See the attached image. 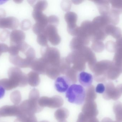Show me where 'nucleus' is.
Here are the masks:
<instances>
[{"label":"nucleus","mask_w":122,"mask_h":122,"mask_svg":"<svg viewBox=\"0 0 122 122\" xmlns=\"http://www.w3.org/2000/svg\"><path fill=\"white\" fill-rule=\"evenodd\" d=\"M39 100L29 99L24 101L19 105L21 113L28 114H35L36 113L41 112L43 108L39 104Z\"/></svg>","instance_id":"5"},{"label":"nucleus","mask_w":122,"mask_h":122,"mask_svg":"<svg viewBox=\"0 0 122 122\" xmlns=\"http://www.w3.org/2000/svg\"><path fill=\"white\" fill-rule=\"evenodd\" d=\"M71 83L69 80L65 76L59 77L55 81V88L58 92L63 93L67 91Z\"/></svg>","instance_id":"13"},{"label":"nucleus","mask_w":122,"mask_h":122,"mask_svg":"<svg viewBox=\"0 0 122 122\" xmlns=\"http://www.w3.org/2000/svg\"><path fill=\"white\" fill-rule=\"evenodd\" d=\"M14 1L16 3L19 4L21 3L23 1V0H14Z\"/></svg>","instance_id":"43"},{"label":"nucleus","mask_w":122,"mask_h":122,"mask_svg":"<svg viewBox=\"0 0 122 122\" xmlns=\"http://www.w3.org/2000/svg\"><path fill=\"white\" fill-rule=\"evenodd\" d=\"M69 112L65 108L62 107L57 110L54 113V116L59 122L65 120L69 117Z\"/></svg>","instance_id":"22"},{"label":"nucleus","mask_w":122,"mask_h":122,"mask_svg":"<svg viewBox=\"0 0 122 122\" xmlns=\"http://www.w3.org/2000/svg\"><path fill=\"white\" fill-rule=\"evenodd\" d=\"M89 119L82 113L81 112L78 116L76 122H87Z\"/></svg>","instance_id":"36"},{"label":"nucleus","mask_w":122,"mask_h":122,"mask_svg":"<svg viewBox=\"0 0 122 122\" xmlns=\"http://www.w3.org/2000/svg\"><path fill=\"white\" fill-rule=\"evenodd\" d=\"M101 122H114L109 117H105L102 120Z\"/></svg>","instance_id":"40"},{"label":"nucleus","mask_w":122,"mask_h":122,"mask_svg":"<svg viewBox=\"0 0 122 122\" xmlns=\"http://www.w3.org/2000/svg\"><path fill=\"white\" fill-rule=\"evenodd\" d=\"M9 60L11 64L21 68H29L33 61L27 58H24L19 54L15 56H9Z\"/></svg>","instance_id":"12"},{"label":"nucleus","mask_w":122,"mask_h":122,"mask_svg":"<svg viewBox=\"0 0 122 122\" xmlns=\"http://www.w3.org/2000/svg\"><path fill=\"white\" fill-rule=\"evenodd\" d=\"M82 1H72V2H73L74 4H79L80 3H81Z\"/></svg>","instance_id":"41"},{"label":"nucleus","mask_w":122,"mask_h":122,"mask_svg":"<svg viewBox=\"0 0 122 122\" xmlns=\"http://www.w3.org/2000/svg\"><path fill=\"white\" fill-rule=\"evenodd\" d=\"M46 74L49 78L53 80L57 79L61 74L59 67L48 65L46 71Z\"/></svg>","instance_id":"21"},{"label":"nucleus","mask_w":122,"mask_h":122,"mask_svg":"<svg viewBox=\"0 0 122 122\" xmlns=\"http://www.w3.org/2000/svg\"><path fill=\"white\" fill-rule=\"evenodd\" d=\"M25 34L20 30H14L11 32L10 34V43L11 44H16L24 41Z\"/></svg>","instance_id":"17"},{"label":"nucleus","mask_w":122,"mask_h":122,"mask_svg":"<svg viewBox=\"0 0 122 122\" xmlns=\"http://www.w3.org/2000/svg\"><path fill=\"white\" fill-rule=\"evenodd\" d=\"M9 79L16 87H24L28 84L27 75L18 67H12L8 71Z\"/></svg>","instance_id":"3"},{"label":"nucleus","mask_w":122,"mask_h":122,"mask_svg":"<svg viewBox=\"0 0 122 122\" xmlns=\"http://www.w3.org/2000/svg\"><path fill=\"white\" fill-rule=\"evenodd\" d=\"M9 47L6 44L0 43V56L3 53L8 51Z\"/></svg>","instance_id":"35"},{"label":"nucleus","mask_w":122,"mask_h":122,"mask_svg":"<svg viewBox=\"0 0 122 122\" xmlns=\"http://www.w3.org/2000/svg\"><path fill=\"white\" fill-rule=\"evenodd\" d=\"M48 64L43 57L35 59L31 63L30 68L39 74H46Z\"/></svg>","instance_id":"11"},{"label":"nucleus","mask_w":122,"mask_h":122,"mask_svg":"<svg viewBox=\"0 0 122 122\" xmlns=\"http://www.w3.org/2000/svg\"><path fill=\"white\" fill-rule=\"evenodd\" d=\"M67 63L71 65L72 68L77 72H81L85 70L86 61L78 50L73 51L65 58Z\"/></svg>","instance_id":"4"},{"label":"nucleus","mask_w":122,"mask_h":122,"mask_svg":"<svg viewBox=\"0 0 122 122\" xmlns=\"http://www.w3.org/2000/svg\"><path fill=\"white\" fill-rule=\"evenodd\" d=\"M66 96L70 103L79 105L82 104L85 100V90L81 85L74 84L67 90Z\"/></svg>","instance_id":"1"},{"label":"nucleus","mask_w":122,"mask_h":122,"mask_svg":"<svg viewBox=\"0 0 122 122\" xmlns=\"http://www.w3.org/2000/svg\"><path fill=\"white\" fill-rule=\"evenodd\" d=\"M10 98L12 102L15 105H17L19 104L21 101V95L19 91H15L11 94Z\"/></svg>","instance_id":"27"},{"label":"nucleus","mask_w":122,"mask_h":122,"mask_svg":"<svg viewBox=\"0 0 122 122\" xmlns=\"http://www.w3.org/2000/svg\"><path fill=\"white\" fill-rule=\"evenodd\" d=\"M39 122H49L48 121H46V120H43V121H41Z\"/></svg>","instance_id":"44"},{"label":"nucleus","mask_w":122,"mask_h":122,"mask_svg":"<svg viewBox=\"0 0 122 122\" xmlns=\"http://www.w3.org/2000/svg\"><path fill=\"white\" fill-rule=\"evenodd\" d=\"M78 80L82 86L87 87L92 85L93 82V76L91 74L82 72L79 74Z\"/></svg>","instance_id":"19"},{"label":"nucleus","mask_w":122,"mask_h":122,"mask_svg":"<svg viewBox=\"0 0 122 122\" xmlns=\"http://www.w3.org/2000/svg\"><path fill=\"white\" fill-rule=\"evenodd\" d=\"M48 5V2L46 1H38L34 6L33 10L43 11L47 8Z\"/></svg>","instance_id":"29"},{"label":"nucleus","mask_w":122,"mask_h":122,"mask_svg":"<svg viewBox=\"0 0 122 122\" xmlns=\"http://www.w3.org/2000/svg\"><path fill=\"white\" fill-rule=\"evenodd\" d=\"M41 52L42 57L48 65L59 67L61 59L60 52L58 49L54 47H44L41 48Z\"/></svg>","instance_id":"2"},{"label":"nucleus","mask_w":122,"mask_h":122,"mask_svg":"<svg viewBox=\"0 0 122 122\" xmlns=\"http://www.w3.org/2000/svg\"><path fill=\"white\" fill-rule=\"evenodd\" d=\"M32 16L36 23L46 27L48 24V18L43 13V11L33 10Z\"/></svg>","instance_id":"18"},{"label":"nucleus","mask_w":122,"mask_h":122,"mask_svg":"<svg viewBox=\"0 0 122 122\" xmlns=\"http://www.w3.org/2000/svg\"><path fill=\"white\" fill-rule=\"evenodd\" d=\"M105 87V91L102 94V96L105 99L117 100L121 97L122 93L117 88L115 87L112 83L107 84Z\"/></svg>","instance_id":"8"},{"label":"nucleus","mask_w":122,"mask_h":122,"mask_svg":"<svg viewBox=\"0 0 122 122\" xmlns=\"http://www.w3.org/2000/svg\"><path fill=\"white\" fill-rule=\"evenodd\" d=\"M89 43V38L81 36H76L70 42V48L72 51L80 49L82 47L86 46Z\"/></svg>","instance_id":"15"},{"label":"nucleus","mask_w":122,"mask_h":122,"mask_svg":"<svg viewBox=\"0 0 122 122\" xmlns=\"http://www.w3.org/2000/svg\"><path fill=\"white\" fill-rule=\"evenodd\" d=\"M122 94V85H119L117 87Z\"/></svg>","instance_id":"42"},{"label":"nucleus","mask_w":122,"mask_h":122,"mask_svg":"<svg viewBox=\"0 0 122 122\" xmlns=\"http://www.w3.org/2000/svg\"><path fill=\"white\" fill-rule=\"evenodd\" d=\"M67 122L66 120H64V121H60V122Z\"/></svg>","instance_id":"45"},{"label":"nucleus","mask_w":122,"mask_h":122,"mask_svg":"<svg viewBox=\"0 0 122 122\" xmlns=\"http://www.w3.org/2000/svg\"><path fill=\"white\" fill-rule=\"evenodd\" d=\"M5 94V89L2 86L0 85V99L3 98Z\"/></svg>","instance_id":"37"},{"label":"nucleus","mask_w":122,"mask_h":122,"mask_svg":"<svg viewBox=\"0 0 122 122\" xmlns=\"http://www.w3.org/2000/svg\"><path fill=\"white\" fill-rule=\"evenodd\" d=\"M113 110L117 122H122V103L119 101L115 102L113 106Z\"/></svg>","instance_id":"25"},{"label":"nucleus","mask_w":122,"mask_h":122,"mask_svg":"<svg viewBox=\"0 0 122 122\" xmlns=\"http://www.w3.org/2000/svg\"><path fill=\"white\" fill-rule=\"evenodd\" d=\"M97 97L95 87L92 85L87 87L85 90V101H94Z\"/></svg>","instance_id":"24"},{"label":"nucleus","mask_w":122,"mask_h":122,"mask_svg":"<svg viewBox=\"0 0 122 122\" xmlns=\"http://www.w3.org/2000/svg\"><path fill=\"white\" fill-rule=\"evenodd\" d=\"M64 102L63 99L58 95L51 97L42 96L40 98L38 101L39 104L41 107H48L53 109L61 107L63 105Z\"/></svg>","instance_id":"6"},{"label":"nucleus","mask_w":122,"mask_h":122,"mask_svg":"<svg viewBox=\"0 0 122 122\" xmlns=\"http://www.w3.org/2000/svg\"><path fill=\"white\" fill-rule=\"evenodd\" d=\"M48 39L43 33L38 35L37 38L38 43L41 46L44 47L48 46Z\"/></svg>","instance_id":"30"},{"label":"nucleus","mask_w":122,"mask_h":122,"mask_svg":"<svg viewBox=\"0 0 122 122\" xmlns=\"http://www.w3.org/2000/svg\"><path fill=\"white\" fill-rule=\"evenodd\" d=\"M71 65L67 63L65 58L61 59V63L59 66V70L61 74H65L66 72L71 68Z\"/></svg>","instance_id":"28"},{"label":"nucleus","mask_w":122,"mask_h":122,"mask_svg":"<svg viewBox=\"0 0 122 122\" xmlns=\"http://www.w3.org/2000/svg\"><path fill=\"white\" fill-rule=\"evenodd\" d=\"M82 111L88 119L96 117L99 114L97 106L94 101H85L82 106Z\"/></svg>","instance_id":"9"},{"label":"nucleus","mask_w":122,"mask_h":122,"mask_svg":"<svg viewBox=\"0 0 122 122\" xmlns=\"http://www.w3.org/2000/svg\"><path fill=\"white\" fill-rule=\"evenodd\" d=\"M31 26V23L28 20H24L22 21L20 24V27L22 30L26 31L28 30Z\"/></svg>","instance_id":"31"},{"label":"nucleus","mask_w":122,"mask_h":122,"mask_svg":"<svg viewBox=\"0 0 122 122\" xmlns=\"http://www.w3.org/2000/svg\"><path fill=\"white\" fill-rule=\"evenodd\" d=\"M105 85L102 83L98 84L96 87L95 91L96 92L99 94H103L105 92Z\"/></svg>","instance_id":"34"},{"label":"nucleus","mask_w":122,"mask_h":122,"mask_svg":"<svg viewBox=\"0 0 122 122\" xmlns=\"http://www.w3.org/2000/svg\"><path fill=\"white\" fill-rule=\"evenodd\" d=\"M6 16L5 11L4 9H0V19L5 18Z\"/></svg>","instance_id":"38"},{"label":"nucleus","mask_w":122,"mask_h":122,"mask_svg":"<svg viewBox=\"0 0 122 122\" xmlns=\"http://www.w3.org/2000/svg\"><path fill=\"white\" fill-rule=\"evenodd\" d=\"M66 77L71 82V83L75 84L77 81V72L71 67L65 74Z\"/></svg>","instance_id":"26"},{"label":"nucleus","mask_w":122,"mask_h":122,"mask_svg":"<svg viewBox=\"0 0 122 122\" xmlns=\"http://www.w3.org/2000/svg\"><path fill=\"white\" fill-rule=\"evenodd\" d=\"M19 21L13 16L0 19V28L15 29L18 27Z\"/></svg>","instance_id":"14"},{"label":"nucleus","mask_w":122,"mask_h":122,"mask_svg":"<svg viewBox=\"0 0 122 122\" xmlns=\"http://www.w3.org/2000/svg\"><path fill=\"white\" fill-rule=\"evenodd\" d=\"M14 122H38L35 114L21 113Z\"/></svg>","instance_id":"23"},{"label":"nucleus","mask_w":122,"mask_h":122,"mask_svg":"<svg viewBox=\"0 0 122 122\" xmlns=\"http://www.w3.org/2000/svg\"><path fill=\"white\" fill-rule=\"evenodd\" d=\"M43 33L46 35L48 40L52 45L56 46L61 42V38L58 33L56 26L48 24Z\"/></svg>","instance_id":"7"},{"label":"nucleus","mask_w":122,"mask_h":122,"mask_svg":"<svg viewBox=\"0 0 122 122\" xmlns=\"http://www.w3.org/2000/svg\"><path fill=\"white\" fill-rule=\"evenodd\" d=\"M65 19L67 23L68 33L78 27L76 24L77 20V16L74 12L71 11L67 12L65 16Z\"/></svg>","instance_id":"16"},{"label":"nucleus","mask_w":122,"mask_h":122,"mask_svg":"<svg viewBox=\"0 0 122 122\" xmlns=\"http://www.w3.org/2000/svg\"><path fill=\"white\" fill-rule=\"evenodd\" d=\"M21 114L19 106L5 105L0 108V117H18Z\"/></svg>","instance_id":"10"},{"label":"nucleus","mask_w":122,"mask_h":122,"mask_svg":"<svg viewBox=\"0 0 122 122\" xmlns=\"http://www.w3.org/2000/svg\"><path fill=\"white\" fill-rule=\"evenodd\" d=\"M87 122H99L97 118L96 117H93V118H90L88 120Z\"/></svg>","instance_id":"39"},{"label":"nucleus","mask_w":122,"mask_h":122,"mask_svg":"<svg viewBox=\"0 0 122 122\" xmlns=\"http://www.w3.org/2000/svg\"><path fill=\"white\" fill-rule=\"evenodd\" d=\"M10 32L7 30H5L1 32L0 33V40L2 42H5L8 37Z\"/></svg>","instance_id":"33"},{"label":"nucleus","mask_w":122,"mask_h":122,"mask_svg":"<svg viewBox=\"0 0 122 122\" xmlns=\"http://www.w3.org/2000/svg\"><path fill=\"white\" fill-rule=\"evenodd\" d=\"M59 21L58 18L56 16H51L48 18V23L49 24L56 26Z\"/></svg>","instance_id":"32"},{"label":"nucleus","mask_w":122,"mask_h":122,"mask_svg":"<svg viewBox=\"0 0 122 122\" xmlns=\"http://www.w3.org/2000/svg\"><path fill=\"white\" fill-rule=\"evenodd\" d=\"M28 84L32 87H35L39 85L41 79L39 74L37 72L31 71L27 74Z\"/></svg>","instance_id":"20"},{"label":"nucleus","mask_w":122,"mask_h":122,"mask_svg":"<svg viewBox=\"0 0 122 122\" xmlns=\"http://www.w3.org/2000/svg\"></svg>","instance_id":"46"}]
</instances>
